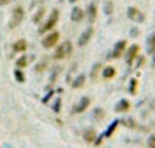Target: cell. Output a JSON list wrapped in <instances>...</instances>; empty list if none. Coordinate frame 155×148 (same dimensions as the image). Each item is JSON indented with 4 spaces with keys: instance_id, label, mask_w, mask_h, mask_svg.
Listing matches in <instances>:
<instances>
[{
    "instance_id": "5",
    "label": "cell",
    "mask_w": 155,
    "mask_h": 148,
    "mask_svg": "<svg viewBox=\"0 0 155 148\" xmlns=\"http://www.w3.org/2000/svg\"><path fill=\"white\" fill-rule=\"evenodd\" d=\"M82 18H84V11H82V9H78V7H75V9H73V12H71V19H73L75 23H78Z\"/></svg>"
},
{
    "instance_id": "15",
    "label": "cell",
    "mask_w": 155,
    "mask_h": 148,
    "mask_svg": "<svg viewBox=\"0 0 155 148\" xmlns=\"http://www.w3.org/2000/svg\"><path fill=\"white\" fill-rule=\"evenodd\" d=\"M105 75H106V77H112V75H113V70H112V68H108V70L105 71Z\"/></svg>"
},
{
    "instance_id": "14",
    "label": "cell",
    "mask_w": 155,
    "mask_h": 148,
    "mask_svg": "<svg viewBox=\"0 0 155 148\" xmlns=\"http://www.w3.org/2000/svg\"><path fill=\"white\" fill-rule=\"evenodd\" d=\"M126 108H127V101H122L119 106V110H126Z\"/></svg>"
},
{
    "instance_id": "7",
    "label": "cell",
    "mask_w": 155,
    "mask_h": 148,
    "mask_svg": "<svg viewBox=\"0 0 155 148\" xmlns=\"http://www.w3.org/2000/svg\"><path fill=\"white\" fill-rule=\"evenodd\" d=\"M26 49V42L25 40H18V42L14 44V51L16 52H21V51Z\"/></svg>"
},
{
    "instance_id": "17",
    "label": "cell",
    "mask_w": 155,
    "mask_h": 148,
    "mask_svg": "<svg viewBox=\"0 0 155 148\" xmlns=\"http://www.w3.org/2000/svg\"><path fill=\"white\" fill-rule=\"evenodd\" d=\"M9 0H0V4H2V5H4V4H7Z\"/></svg>"
},
{
    "instance_id": "13",
    "label": "cell",
    "mask_w": 155,
    "mask_h": 148,
    "mask_svg": "<svg viewBox=\"0 0 155 148\" xmlns=\"http://www.w3.org/2000/svg\"><path fill=\"white\" fill-rule=\"evenodd\" d=\"M42 16H44V9H40V11L37 12V16H35V23L40 21V18H42Z\"/></svg>"
},
{
    "instance_id": "16",
    "label": "cell",
    "mask_w": 155,
    "mask_h": 148,
    "mask_svg": "<svg viewBox=\"0 0 155 148\" xmlns=\"http://www.w3.org/2000/svg\"><path fill=\"white\" fill-rule=\"evenodd\" d=\"M150 146H152V148H155V136L152 138V140H150Z\"/></svg>"
},
{
    "instance_id": "18",
    "label": "cell",
    "mask_w": 155,
    "mask_h": 148,
    "mask_svg": "<svg viewBox=\"0 0 155 148\" xmlns=\"http://www.w3.org/2000/svg\"><path fill=\"white\" fill-rule=\"evenodd\" d=\"M71 2H75V0H71Z\"/></svg>"
},
{
    "instance_id": "4",
    "label": "cell",
    "mask_w": 155,
    "mask_h": 148,
    "mask_svg": "<svg viewBox=\"0 0 155 148\" xmlns=\"http://www.w3.org/2000/svg\"><path fill=\"white\" fill-rule=\"evenodd\" d=\"M70 51H71V44H70V42L61 44V47H59V49H58V52H56V58L59 59V58L68 56V54H70Z\"/></svg>"
},
{
    "instance_id": "9",
    "label": "cell",
    "mask_w": 155,
    "mask_h": 148,
    "mask_svg": "<svg viewBox=\"0 0 155 148\" xmlns=\"http://www.w3.org/2000/svg\"><path fill=\"white\" fill-rule=\"evenodd\" d=\"M94 18H96V5L92 4L91 9H89V21H94Z\"/></svg>"
},
{
    "instance_id": "2",
    "label": "cell",
    "mask_w": 155,
    "mask_h": 148,
    "mask_svg": "<svg viewBox=\"0 0 155 148\" xmlns=\"http://www.w3.org/2000/svg\"><path fill=\"white\" fill-rule=\"evenodd\" d=\"M58 40H59V33L58 31H52V33H49V35L44 38L42 44H44V47H52V45H56Z\"/></svg>"
},
{
    "instance_id": "8",
    "label": "cell",
    "mask_w": 155,
    "mask_h": 148,
    "mask_svg": "<svg viewBox=\"0 0 155 148\" xmlns=\"http://www.w3.org/2000/svg\"><path fill=\"white\" fill-rule=\"evenodd\" d=\"M136 51H138V45H133V47L129 49V54H127V61H129V63H131V61H133V58L136 56Z\"/></svg>"
},
{
    "instance_id": "11",
    "label": "cell",
    "mask_w": 155,
    "mask_h": 148,
    "mask_svg": "<svg viewBox=\"0 0 155 148\" xmlns=\"http://www.w3.org/2000/svg\"><path fill=\"white\" fill-rule=\"evenodd\" d=\"M150 52H155V33L150 38Z\"/></svg>"
},
{
    "instance_id": "12",
    "label": "cell",
    "mask_w": 155,
    "mask_h": 148,
    "mask_svg": "<svg viewBox=\"0 0 155 148\" xmlns=\"http://www.w3.org/2000/svg\"><path fill=\"white\" fill-rule=\"evenodd\" d=\"M136 14H138L136 7H131V9H129V12H127V16H129V18H136Z\"/></svg>"
},
{
    "instance_id": "3",
    "label": "cell",
    "mask_w": 155,
    "mask_h": 148,
    "mask_svg": "<svg viewBox=\"0 0 155 148\" xmlns=\"http://www.w3.org/2000/svg\"><path fill=\"white\" fill-rule=\"evenodd\" d=\"M58 18H59V11H54L52 14H51V18L47 19V23L44 25L42 28H40V31H47V30H51L54 25H56V21H58Z\"/></svg>"
},
{
    "instance_id": "1",
    "label": "cell",
    "mask_w": 155,
    "mask_h": 148,
    "mask_svg": "<svg viewBox=\"0 0 155 148\" xmlns=\"http://www.w3.org/2000/svg\"><path fill=\"white\" fill-rule=\"evenodd\" d=\"M23 16H25V11H23V7H16V9H14V12H12L11 26H18V25L23 21Z\"/></svg>"
},
{
    "instance_id": "10",
    "label": "cell",
    "mask_w": 155,
    "mask_h": 148,
    "mask_svg": "<svg viewBox=\"0 0 155 148\" xmlns=\"http://www.w3.org/2000/svg\"><path fill=\"white\" fill-rule=\"evenodd\" d=\"M124 45H126V42H119V45L115 47V56H120V52H122V49H124Z\"/></svg>"
},
{
    "instance_id": "6",
    "label": "cell",
    "mask_w": 155,
    "mask_h": 148,
    "mask_svg": "<svg viewBox=\"0 0 155 148\" xmlns=\"http://www.w3.org/2000/svg\"><path fill=\"white\" fill-rule=\"evenodd\" d=\"M91 35H92V30L89 28V30H85L84 33H82V38H80V45H85V44H87V40H89V38H91Z\"/></svg>"
}]
</instances>
